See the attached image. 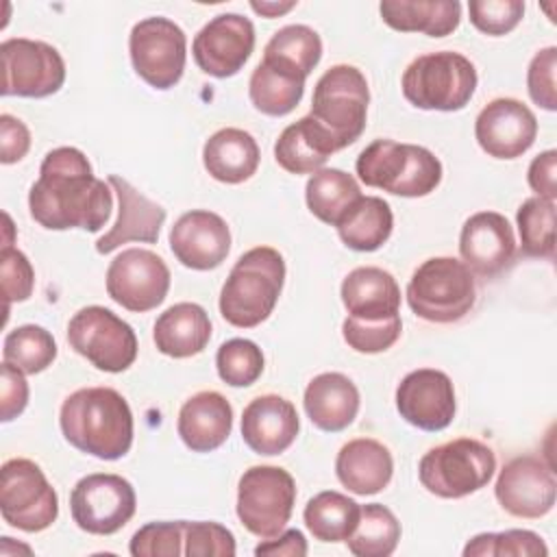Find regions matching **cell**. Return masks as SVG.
<instances>
[{
    "instance_id": "obj_1",
    "label": "cell",
    "mask_w": 557,
    "mask_h": 557,
    "mask_svg": "<svg viewBox=\"0 0 557 557\" xmlns=\"http://www.w3.org/2000/svg\"><path fill=\"white\" fill-rule=\"evenodd\" d=\"M28 209L33 220L48 231L96 233L111 218L113 196L109 185L94 176L83 150L61 146L44 157L39 178L28 191Z\"/></svg>"
},
{
    "instance_id": "obj_2",
    "label": "cell",
    "mask_w": 557,
    "mask_h": 557,
    "mask_svg": "<svg viewBox=\"0 0 557 557\" xmlns=\"http://www.w3.org/2000/svg\"><path fill=\"white\" fill-rule=\"evenodd\" d=\"M63 437L81 453L113 461L133 446V411L113 387H83L59 411Z\"/></svg>"
},
{
    "instance_id": "obj_3",
    "label": "cell",
    "mask_w": 557,
    "mask_h": 557,
    "mask_svg": "<svg viewBox=\"0 0 557 557\" xmlns=\"http://www.w3.org/2000/svg\"><path fill=\"white\" fill-rule=\"evenodd\" d=\"M283 283L285 261L276 248L257 246L246 250L222 285V318L237 329L259 326L274 311Z\"/></svg>"
},
{
    "instance_id": "obj_4",
    "label": "cell",
    "mask_w": 557,
    "mask_h": 557,
    "mask_svg": "<svg viewBox=\"0 0 557 557\" xmlns=\"http://www.w3.org/2000/svg\"><path fill=\"white\" fill-rule=\"evenodd\" d=\"M355 168L368 187L403 198L429 196L442 181V163L429 148L394 139H374L359 152Z\"/></svg>"
},
{
    "instance_id": "obj_5",
    "label": "cell",
    "mask_w": 557,
    "mask_h": 557,
    "mask_svg": "<svg viewBox=\"0 0 557 557\" xmlns=\"http://www.w3.org/2000/svg\"><path fill=\"white\" fill-rule=\"evenodd\" d=\"M368 81L355 65H333L315 83L309 115L331 137L335 152L355 144L368 117Z\"/></svg>"
},
{
    "instance_id": "obj_6",
    "label": "cell",
    "mask_w": 557,
    "mask_h": 557,
    "mask_svg": "<svg viewBox=\"0 0 557 557\" xmlns=\"http://www.w3.org/2000/svg\"><path fill=\"white\" fill-rule=\"evenodd\" d=\"M476 70L459 52L440 50L416 57L403 74V96L424 111H459L476 89Z\"/></svg>"
},
{
    "instance_id": "obj_7",
    "label": "cell",
    "mask_w": 557,
    "mask_h": 557,
    "mask_svg": "<svg viewBox=\"0 0 557 557\" xmlns=\"http://www.w3.org/2000/svg\"><path fill=\"white\" fill-rule=\"evenodd\" d=\"M476 300L474 276L468 265L453 257L422 261L409 278L407 302L411 311L435 324L461 320Z\"/></svg>"
},
{
    "instance_id": "obj_8",
    "label": "cell",
    "mask_w": 557,
    "mask_h": 557,
    "mask_svg": "<svg viewBox=\"0 0 557 557\" xmlns=\"http://www.w3.org/2000/svg\"><path fill=\"white\" fill-rule=\"evenodd\" d=\"M496 470L494 450L472 437H457L424 453L418 466L422 487L440 498H463L485 487Z\"/></svg>"
},
{
    "instance_id": "obj_9",
    "label": "cell",
    "mask_w": 557,
    "mask_h": 557,
    "mask_svg": "<svg viewBox=\"0 0 557 557\" xmlns=\"http://www.w3.org/2000/svg\"><path fill=\"white\" fill-rule=\"evenodd\" d=\"M296 503L294 476L278 466H252L237 485V518L257 537L278 535Z\"/></svg>"
},
{
    "instance_id": "obj_10",
    "label": "cell",
    "mask_w": 557,
    "mask_h": 557,
    "mask_svg": "<svg viewBox=\"0 0 557 557\" xmlns=\"http://www.w3.org/2000/svg\"><path fill=\"white\" fill-rule=\"evenodd\" d=\"M67 342L102 372H124L137 359V335L133 326L100 305L83 307L72 315Z\"/></svg>"
},
{
    "instance_id": "obj_11",
    "label": "cell",
    "mask_w": 557,
    "mask_h": 557,
    "mask_svg": "<svg viewBox=\"0 0 557 557\" xmlns=\"http://www.w3.org/2000/svg\"><path fill=\"white\" fill-rule=\"evenodd\" d=\"M0 513L20 531L39 533L59 516V496L30 459H9L0 470Z\"/></svg>"
},
{
    "instance_id": "obj_12",
    "label": "cell",
    "mask_w": 557,
    "mask_h": 557,
    "mask_svg": "<svg viewBox=\"0 0 557 557\" xmlns=\"http://www.w3.org/2000/svg\"><path fill=\"white\" fill-rule=\"evenodd\" d=\"M128 52L137 76L154 89H170L183 76L187 37L176 22L163 15L144 17L128 35Z\"/></svg>"
},
{
    "instance_id": "obj_13",
    "label": "cell",
    "mask_w": 557,
    "mask_h": 557,
    "mask_svg": "<svg viewBox=\"0 0 557 557\" xmlns=\"http://www.w3.org/2000/svg\"><path fill=\"white\" fill-rule=\"evenodd\" d=\"M2 96L46 98L65 83V61L46 41L11 37L0 44Z\"/></svg>"
},
{
    "instance_id": "obj_14",
    "label": "cell",
    "mask_w": 557,
    "mask_h": 557,
    "mask_svg": "<svg viewBox=\"0 0 557 557\" xmlns=\"http://www.w3.org/2000/svg\"><path fill=\"white\" fill-rule=\"evenodd\" d=\"M135 490L120 474H87L70 494V511L76 527L91 535L117 533L135 516Z\"/></svg>"
},
{
    "instance_id": "obj_15",
    "label": "cell",
    "mask_w": 557,
    "mask_h": 557,
    "mask_svg": "<svg viewBox=\"0 0 557 557\" xmlns=\"http://www.w3.org/2000/svg\"><path fill=\"white\" fill-rule=\"evenodd\" d=\"M170 278V268L157 252L128 248L107 268V294L120 307L144 313L165 300Z\"/></svg>"
},
{
    "instance_id": "obj_16",
    "label": "cell",
    "mask_w": 557,
    "mask_h": 557,
    "mask_svg": "<svg viewBox=\"0 0 557 557\" xmlns=\"http://www.w3.org/2000/svg\"><path fill=\"white\" fill-rule=\"evenodd\" d=\"M255 50V26L239 13L211 17L194 37L191 52L196 65L215 78L237 74Z\"/></svg>"
},
{
    "instance_id": "obj_17",
    "label": "cell",
    "mask_w": 557,
    "mask_h": 557,
    "mask_svg": "<svg viewBox=\"0 0 557 557\" xmlns=\"http://www.w3.org/2000/svg\"><path fill=\"white\" fill-rule=\"evenodd\" d=\"M494 494L507 513L533 520L553 509L557 483L550 466L542 457L522 455L503 466Z\"/></svg>"
},
{
    "instance_id": "obj_18",
    "label": "cell",
    "mask_w": 557,
    "mask_h": 557,
    "mask_svg": "<svg viewBox=\"0 0 557 557\" xmlns=\"http://www.w3.org/2000/svg\"><path fill=\"white\" fill-rule=\"evenodd\" d=\"M396 409L405 422L420 431L446 429L457 411L450 376L435 368L409 372L396 387Z\"/></svg>"
},
{
    "instance_id": "obj_19",
    "label": "cell",
    "mask_w": 557,
    "mask_h": 557,
    "mask_svg": "<svg viewBox=\"0 0 557 557\" xmlns=\"http://www.w3.org/2000/svg\"><path fill=\"white\" fill-rule=\"evenodd\" d=\"M474 137L483 152L494 159L522 157L537 137L533 111L516 98L487 102L474 120Z\"/></svg>"
},
{
    "instance_id": "obj_20",
    "label": "cell",
    "mask_w": 557,
    "mask_h": 557,
    "mask_svg": "<svg viewBox=\"0 0 557 557\" xmlns=\"http://www.w3.org/2000/svg\"><path fill=\"white\" fill-rule=\"evenodd\" d=\"M170 248L185 268L213 270L231 250L228 224L207 209L187 211L170 228Z\"/></svg>"
},
{
    "instance_id": "obj_21",
    "label": "cell",
    "mask_w": 557,
    "mask_h": 557,
    "mask_svg": "<svg viewBox=\"0 0 557 557\" xmlns=\"http://www.w3.org/2000/svg\"><path fill=\"white\" fill-rule=\"evenodd\" d=\"M459 255L468 270L481 276H496L516 255V237L507 218L498 211L470 215L459 235Z\"/></svg>"
},
{
    "instance_id": "obj_22",
    "label": "cell",
    "mask_w": 557,
    "mask_h": 557,
    "mask_svg": "<svg viewBox=\"0 0 557 557\" xmlns=\"http://www.w3.org/2000/svg\"><path fill=\"white\" fill-rule=\"evenodd\" d=\"M109 185L117 194V220L96 242V250L109 255L128 242L154 244L165 222V209L137 191L126 178L109 176Z\"/></svg>"
},
{
    "instance_id": "obj_23",
    "label": "cell",
    "mask_w": 557,
    "mask_h": 557,
    "mask_svg": "<svg viewBox=\"0 0 557 557\" xmlns=\"http://www.w3.org/2000/svg\"><path fill=\"white\" fill-rule=\"evenodd\" d=\"M298 429L296 407L278 394L257 396L242 413V440L257 455L285 453L294 444Z\"/></svg>"
},
{
    "instance_id": "obj_24",
    "label": "cell",
    "mask_w": 557,
    "mask_h": 557,
    "mask_svg": "<svg viewBox=\"0 0 557 557\" xmlns=\"http://www.w3.org/2000/svg\"><path fill=\"white\" fill-rule=\"evenodd\" d=\"M233 429L231 403L213 389L198 392L187 398L178 411L176 431L183 444L194 453H211L220 448Z\"/></svg>"
},
{
    "instance_id": "obj_25",
    "label": "cell",
    "mask_w": 557,
    "mask_h": 557,
    "mask_svg": "<svg viewBox=\"0 0 557 557\" xmlns=\"http://www.w3.org/2000/svg\"><path fill=\"white\" fill-rule=\"evenodd\" d=\"M339 294L348 315L357 320H387L400 309V287L383 268H355L342 281Z\"/></svg>"
},
{
    "instance_id": "obj_26",
    "label": "cell",
    "mask_w": 557,
    "mask_h": 557,
    "mask_svg": "<svg viewBox=\"0 0 557 557\" xmlns=\"http://www.w3.org/2000/svg\"><path fill=\"white\" fill-rule=\"evenodd\" d=\"M302 403L313 426L339 433L357 418L359 389L342 372H322L309 381Z\"/></svg>"
},
{
    "instance_id": "obj_27",
    "label": "cell",
    "mask_w": 557,
    "mask_h": 557,
    "mask_svg": "<svg viewBox=\"0 0 557 557\" xmlns=\"http://www.w3.org/2000/svg\"><path fill=\"white\" fill-rule=\"evenodd\" d=\"M339 483L359 496H370L387 487L394 474V459L387 446L370 437H357L344 444L335 459Z\"/></svg>"
},
{
    "instance_id": "obj_28",
    "label": "cell",
    "mask_w": 557,
    "mask_h": 557,
    "mask_svg": "<svg viewBox=\"0 0 557 557\" xmlns=\"http://www.w3.org/2000/svg\"><path fill=\"white\" fill-rule=\"evenodd\" d=\"M152 339L159 352L187 359L205 350L211 339V320L196 302H176L154 322Z\"/></svg>"
},
{
    "instance_id": "obj_29",
    "label": "cell",
    "mask_w": 557,
    "mask_h": 557,
    "mask_svg": "<svg viewBox=\"0 0 557 557\" xmlns=\"http://www.w3.org/2000/svg\"><path fill=\"white\" fill-rule=\"evenodd\" d=\"M259 146L248 131L242 128H220L215 131L202 148V163L211 178L239 185L248 181L259 168Z\"/></svg>"
},
{
    "instance_id": "obj_30",
    "label": "cell",
    "mask_w": 557,
    "mask_h": 557,
    "mask_svg": "<svg viewBox=\"0 0 557 557\" xmlns=\"http://www.w3.org/2000/svg\"><path fill=\"white\" fill-rule=\"evenodd\" d=\"M383 22L400 33H424L446 37L461 22L457 0H383L379 4Z\"/></svg>"
},
{
    "instance_id": "obj_31",
    "label": "cell",
    "mask_w": 557,
    "mask_h": 557,
    "mask_svg": "<svg viewBox=\"0 0 557 557\" xmlns=\"http://www.w3.org/2000/svg\"><path fill=\"white\" fill-rule=\"evenodd\" d=\"M333 152L335 146L331 137L311 115L285 126L274 144V159L289 174H313L322 170Z\"/></svg>"
},
{
    "instance_id": "obj_32",
    "label": "cell",
    "mask_w": 557,
    "mask_h": 557,
    "mask_svg": "<svg viewBox=\"0 0 557 557\" xmlns=\"http://www.w3.org/2000/svg\"><path fill=\"white\" fill-rule=\"evenodd\" d=\"M322 59L320 35L305 24H289L278 28L263 48V61L268 67L287 74L296 81H307L311 70Z\"/></svg>"
},
{
    "instance_id": "obj_33",
    "label": "cell",
    "mask_w": 557,
    "mask_h": 557,
    "mask_svg": "<svg viewBox=\"0 0 557 557\" xmlns=\"http://www.w3.org/2000/svg\"><path fill=\"white\" fill-rule=\"evenodd\" d=\"M335 228L348 248L357 252H372L389 239L394 215L383 198L361 196Z\"/></svg>"
},
{
    "instance_id": "obj_34",
    "label": "cell",
    "mask_w": 557,
    "mask_h": 557,
    "mask_svg": "<svg viewBox=\"0 0 557 557\" xmlns=\"http://www.w3.org/2000/svg\"><path fill=\"white\" fill-rule=\"evenodd\" d=\"M361 198V189L352 174L339 168H322L311 174L305 187L309 211L324 224L337 226L348 209Z\"/></svg>"
},
{
    "instance_id": "obj_35",
    "label": "cell",
    "mask_w": 557,
    "mask_h": 557,
    "mask_svg": "<svg viewBox=\"0 0 557 557\" xmlns=\"http://www.w3.org/2000/svg\"><path fill=\"white\" fill-rule=\"evenodd\" d=\"M361 505L339 494L326 490L315 494L302 511L309 533L320 542H346L359 522Z\"/></svg>"
},
{
    "instance_id": "obj_36",
    "label": "cell",
    "mask_w": 557,
    "mask_h": 557,
    "mask_svg": "<svg viewBox=\"0 0 557 557\" xmlns=\"http://www.w3.org/2000/svg\"><path fill=\"white\" fill-rule=\"evenodd\" d=\"M400 540V522L396 516L379 505L370 503L361 507L359 522L346 540L348 550L357 557H387L396 550Z\"/></svg>"
},
{
    "instance_id": "obj_37",
    "label": "cell",
    "mask_w": 557,
    "mask_h": 557,
    "mask_svg": "<svg viewBox=\"0 0 557 557\" xmlns=\"http://www.w3.org/2000/svg\"><path fill=\"white\" fill-rule=\"evenodd\" d=\"M305 83L259 63L248 81V96L257 111L281 117L292 113L302 100Z\"/></svg>"
},
{
    "instance_id": "obj_38",
    "label": "cell",
    "mask_w": 557,
    "mask_h": 557,
    "mask_svg": "<svg viewBox=\"0 0 557 557\" xmlns=\"http://www.w3.org/2000/svg\"><path fill=\"white\" fill-rule=\"evenodd\" d=\"M2 359L24 374H39L57 359V342L44 326L22 324L7 333Z\"/></svg>"
},
{
    "instance_id": "obj_39",
    "label": "cell",
    "mask_w": 557,
    "mask_h": 557,
    "mask_svg": "<svg viewBox=\"0 0 557 557\" xmlns=\"http://www.w3.org/2000/svg\"><path fill=\"white\" fill-rule=\"evenodd\" d=\"M520 250L527 257L550 259L555 255V202L540 196L527 198L516 213Z\"/></svg>"
},
{
    "instance_id": "obj_40",
    "label": "cell",
    "mask_w": 557,
    "mask_h": 557,
    "mask_svg": "<svg viewBox=\"0 0 557 557\" xmlns=\"http://www.w3.org/2000/svg\"><path fill=\"white\" fill-rule=\"evenodd\" d=\"M544 557L548 546L544 540L527 529H509L500 533L474 535L466 548L463 557Z\"/></svg>"
},
{
    "instance_id": "obj_41",
    "label": "cell",
    "mask_w": 557,
    "mask_h": 557,
    "mask_svg": "<svg viewBox=\"0 0 557 557\" xmlns=\"http://www.w3.org/2000/svg\"><path fill=\"white\" fill-rule=\"evenodd\" d=\"M215 368L226 385L248 387L263 372V352L255 342L233 337L218 348Z\"/></svg>"
},
{
    "instance_id": "obj_42",
    "label": "cell",
    "mask_w": 557,
    "mask_h": 557,
    "mask_svg": "<svg viewBox=\"0 0 557 557\" xmlns=\"http://www.w3.org/2000/svg\"><path fill=\"white\" fill-rule=\"evenodd\" d=\"M400 331H403L400 315H394L387 320H357L348 315L342 324L344 342L352 350L366 352V355H374L392 348L400 337Z\"/></svg>"
},
{
    "instance_id": "obj_43",
    "label": "cell",
    "mask_w": 557,
    "mask_h": 557,
    "mask_svg": "<svg viewBox=\"0 0 557 557\" xmlns=\"http://www.w3.org/2000/svg\"><path fill=\"white\" fill-rule=\"evenodd\" d=\"M183 524L174 522H148L135 531L128 550L133 557H176L183 555Z\"/></svg>"
},
{
    "instance_id": "obj_44",
    "label": "cell",
    "mask_w": 557,
    "mask_h": 557,
    "mask_svg": "<svg viewBox=\"0 0 557 557\" xmlns=\"http://www.w3.org/2000/svg\"><path fill=\"white\" fill-rule=\"evenodd\" d=\"M183 555L187 557H233L235 537L218 522H189L183 524Z\"/></svg>"
},
{
    "instance_id": "obj_45",
    "label": "cell",
    "mask_w": 557,
    "mask_h": 557,
    "mask_svg": "<svg viewBox=\"0 0 557 557\" xmlns=\"http://www.w3.org/2000/svg\"><path fill=\"white\" fill-rule=\"evenodd\" d=\"M470 22L476 30L500 37L511 33L522 15H524V2L520 0H470L468 2Z\"/></svg>"
},
{
    "instance_id": "obj_46",
    "label": "cell",
    "mask_w": 557,
    "mask_h": 557,
    "mask_svg": "<svg viewBox=\"0 0 557 557\" xmlns=\"http://www.w3.org/2000/svg\"><path fill=\"white\" fill-rule=\"evenodd\" d=\"M0 274H2V294H4L7 311L11 302H24L30 298L35 287V270L22 250L13 246H2Z\"/></svg>"
},
{
    "instance_id": "obj_47",
    "label": "cell",
    "mask_w": 557,
    "mask_h": 557,
    "mask_svg": "<svg viewBox=\"0 0 557 557\" xmlns=\"http://www.w3.org/2000/svg\"><path fill=\"white\" fill-rule=\"evenodd\" d=\"M555 72H557V48L548 46L535 52L527 70V89L531 100L546 109H557V89H555Z\"/></svg>"
},
{
    "instance_id": "obj_48",
    "label": "cell",
    "mask_w": 557,
    "mask_h": 557,
    "mask_svg": "<svg viewBox=\"0 0 557 557\" xmlns=\"http://www.w3.org/2000/svg\"><path fill=\"white\" fill-rule=\"evenodd\" d=\"M28 403V383L24 372L2 361L0 366V416L2 422H11L17 418Z\"/></svg>"
},
{
    "instance_id": "obj_49",
    "label": "cell",
    "mask_w": 557,
    "mask_h": 557,
    "mask_svg": "<svg viewBox=\"0 0 557 557\" xmlns=\"http://www.w3.org/2000/svg\"><path fill=\"white\" fill-rule=\"evenodd\" d=\"M30 148V131L26 124L9 113L0 115V161L4 165L26 157Z\"/></svg>"
},
{
    "instance_id": "obj_50",
    "label": "cell",
    "mask_w": 557,
    "mask_h": 557,
    "mask_svg": "<svg viewBox=\"0 0 557 557\" xmlns=\"http://www.w3.org/2000/svg\"><path fill=\"white\" fill-rule=\"evenodd\" d=\"M555 172H557V152L555 150H544L542 154H537L527 172V181L531 185V189L544 198V200H553L557 196V183H555Z\"/></svg>"
},
{
    "instance_id": "obj_51",
    "label": "cell",
    "mask_w": 557,
    "mask_h": 557,
    "mask_svg": "<svg viewBox=\"0 0 557 557\" xmlns=\"http://www.w3.org/2000/svg\"><path fill=\"white\" fill-rule=\"evenodd\" d=\"M255 555L268 557H305L307 555V540L298 529L281 531L274 537H268L255 548Z\"/></svg>"
},
{
    "instance_id": "obj_52",
    "label": "cell",
    "mask_w": 557,
    "mask_h": 557,
    "mask_svg": "<svg viewBox=\"0 0 557 557\" xmlns=\"http://www.w3.org/2000/svg\"><path fill=\"white\" fill-rule=\"evenodd\" d=\"M252 11L261 13L263 17H278L296 7V2H250Z\"/></svg>"
}]
</instances>
